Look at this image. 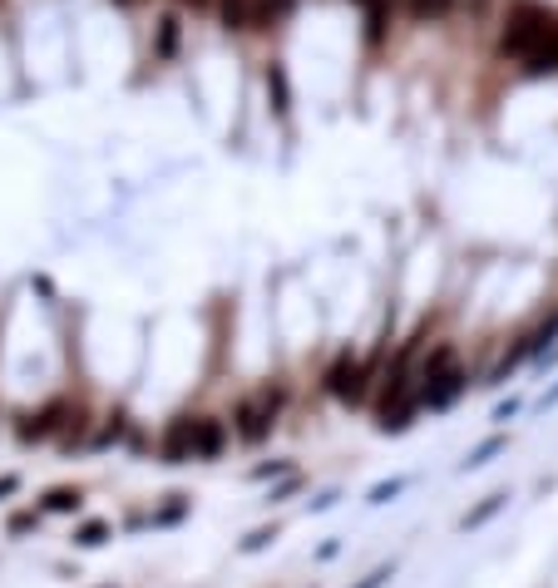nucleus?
<instances>
[{"instance_id": "f257e3e1", "label": "nucleus", "mask_w": 558, "mask_h": 588, "mask_svg": "<svg viewBox=\"0 0 558 588\" xmlns=\"http://www.w3.org/2000/svg\"><path fill=\"white\" fill-rule=\"evenodd\" d=\"M499 54L524 75H558V5L544 0H509Z\"/></svg>"}, {"instance_id": "f03ea898", "label": "nucleus", "mask_w": 558, "mask_h": 588, "mask_svg": "<svg viewBox=\"0 0 558 588\" xmlns=\"http://www.w3.org/2000/svg\"><path fill=\"white\" fill-rule=\"evenodd\" d=\"M227 445V430L223 420L213 416H178L168 430H163V460L168 465H183V460H217Z\"/></svg>"}, {"instance_id": "7ed1b4c3", "label": "nucleus", "mask_w": 558, "mask_h": 588, "mask_svg": "<svg viewBox=\"0 0 558 588\" xmlns=\"http://www.w3.org/2000/svg\"><path fill=\"white\" fill-rule=\"evenodd\" d=\"M464 385H470V376L455 361V346H435V352L425 356V366L415 371V406L420 410H450L455 401L464 396Z\"/></svg>"}, {"instance_id": "20e7f679", "label": "nucleus", "mask_w": 558, "mask_h": 588, "mask_svg": "<svg viewBox=\"0 0 558 588\" xmlns=\"http://www.w3.org/2000/svg\"><path fill=\"white\" fill-rule=\"evenodd\" d=\"M277 410H282V391H277V385H267V391H258V396L237 401L233 430L247 440V445H258V440L272 435V426H277Z\"/></svg>"}, {"instance_id": "39448f33", "label": "nucleus", "mask_w": 558, "mask_h": 588, "mask_svg": "<svg viewBox=\"0 0 558 588\" xmlns=\"http://www.w3.org/2000/svg\"><path fill=\"white\" fill-rule=\"evenodd\" d=\"M79 416V406H70V401H50V406H40V410H25L21 416V426H15V435L30 445V440H50L54 430H70V420Z\"/></svg>"}, {"instance_id": "423d86ee", "label": "nucleus", "mask_w": 558, "mask_h": 588, "mask_svg": "<svg viewBox=\"0 0 558 588\" xmlns=\"http://www.w3.org/2000/svg\"><path fill=\"white\" fill-rule=\"evenodd\" d=\"M365 361H356L351 352H341L332 366H326V391H332L336 401H346V406H356V401L365 396Z\"/></svg>"}, {"instance_id": "0eeeda50", "label": "nucleus", "mask_w": 558, "mask_h": 588, "mask_svg": "<svg viewBox=\"0 0 558 588\" xmlns=\"http://www.w3.org/2000/svg\"><path fill=\"white\" fill-rule=\"evenodd\" d=\"M505 504H509V494H489V500H480V504H474V509H470V514H464V519H460V529H464V534H470V529L489 525V519H494V514H499V509H505Z\"/></svg>"}, {"instance_id": "6e6552de", "label": "nucleus", "mask_w": 558, "mask_h": 588, "mask_svg": "<svg viewBox=\"0 0 558 588\" xmlns=\"http://www.w3.org/2000/svg\"><path fill=\"white\" fill-rule=\"evenodd\" d=\"M499 450H505V435H489L484 445H474L470 455H464V460H460V470H464V475H470V470H484V465H489L494 455H499Z\"/></svg>"}, {"instance_id": "1a4fd4ad", "label": "nucleus", "mask_w": 558, "mask_h": 588, "mask_svg": "<svg viewBox=\"0 0 558 588\" xmlns=\"http://www.w3.org/2000/svg\"><path fill=\"white\" fill-rule=\"evenodd\" d=\"M79 504H85V494L70 490V484H60V490L45 494V509H50V514H79Z\"/></svg>"}, {"instance_id": "9d476101", "label": "nucleus", "mask_w": 558, "mask_h": 588, "mask_svg": "<svg viewBox=\"0 0 558 588\" xmlns=\"http://www.w3.org/2000/svg\"><path fill=\"white\" fill-rule=\"evenodd\" d=\"M455 5H460V0H406V11L415 15V21H445Z\"/></svg>"}, {"instance_id": "9b49d317", "label": "nucleus", "mask_w": 558, "mask_h": 588, "mask_svg": "<svg viewBox=\"0 0 558 588\" xmlns=\"http://www.w3.org/2000/svg\"><path fill=\"white\" fill-rule=\"evenodd\" d=\"M291 5H297V0H258V30H267V25L287 21Z\"/></svg>"}, {"instance_id": "f8f14e48", "label": "nucleus", "mask_w": 558, "mask_h": 588, "mask_svg": "<svg viewBox=\"0 0 558 588\" xmlns=\"http://www.w3.org/2000/svg\"><path fill=\"white\" fill-rule=\"evenodd\" d=\"M104 539H109V525H104V519H85V525L75 529V544L79 549H99Z\"/></svg>"}, {"instance_id": "ddd939ff", "label": "nucleus", "mask_w": 558, "mask_h": 588, "mask_svg": "<svg viewBox=\"0 0 558 588\" xmlns=\"http://www.w3.org/2000/svg\"><path fill=\"white\" fill-rule=\"evenodd\" d=\"M173 50H178V21H159V45H153V54H159V60H173Z\"/></svg>"}, {"instance_id": "4468645a", "label": "nucleus", "mask_w": 558, "mask_h": 588, "mask_svg": "<svg viewBox=\"0 0 558 588\" xmlns=\"http://www.w3.org/2000/svg\"><path fill=\"white\" fill-rule=\"evenodd\" d=\"M406 475H396V480H381L376 484V490H371V504H390V500H396V494H406Z\"/></svg>"}, {"instance_id": "2eb2a0df", "label": "nucleus", "mask_w": 558, "mask_h": 588, "mask_svg": "<svg viewBox=\"0 0 558 588\" xmlns=\"http://www.w3.org/2000/svg\"><path fill=\"white\" fill-rule=\"evenodd\" d=\"M183 514H188V500H183V494H173V500L163 504L159 514H153V525H178Z\"/></svg>"}, {"instance_id": "dca6fc26", "label": "nucleus", "mask_w": 558, "mask_h": 588, "mask_svg": "<svg viewBox=\"0 0 558 588\" xmlns=\"http://www.w3.org/2000/svg\"><path fill=\"white\" fill-rule=\"evenodd\" d=\"M356 5H361V11L371 15V25H376V30H371V35H376V40H381V21H386V11H390V5H396V0H356Z\"/></svg>"}, {"instance_id": "f3484780", "label": "nucleus", "mask_w": 558, "mask_h": 588, "mask_svg": "<svg viewBox=\"0 0 558 588\" xmlns=\"http://www.w3.org/2000/svg\"><path fill=\"white\" fill-rule=\"evenodd\" d=\"M272 539H277V529H252V534L242 539V554H262V549H267Z\"/></svg>"}, {"instance_id": "a211bd4d", "label": "nucleus", "mask_w": 558, "mask_h": 588, "mask_svg": "<svg viewBox=\"0 0 558 588\" xmlns=\"http://www.w3.org/2000/svg\"><path fill=\"white\" fill-rule=\"evenodd\" d=\"M267 89H272V95H277V109H282V114H287V75H282L277 64H272V70H267Z\"/></svg>"}, {"instance_id": "6ab92c4d", "label": "nucleus", "mask_w": 558, "mask_h": 588, "mask_svg": "<svg viewBox=\"0 0 558 588\" xmlns=\"http://www.w3.org/2000/svg\"><path fill=\"white\" fill-rule=\"evenodd\" d=\"M277 475H291V460H272V465H252V480H277Z\"/></svg>"}, {"instance_id": "aec40b11", "label": "nucleus", "mask_w": 558, "mask_h": 588, "mask_svg": "<svg viewBox=\"0 0 558 588\" xmlns=\"http://www.w3.org/2000/svg\"><path fill=\"white\" fill-rule=\"evenodd\" d=\"M119 435H124V416H114V420H109V426H104V430H99V435H94V445L104 450V445H114Z\"/></svg>"}, {"instance_id": "412c9836", "label": "nucleus", "mask_w": 558, "mask_h": 588, "mask_svg": "<svg viewBox=\"0 0 558 588\" xmlns=\"http://www.w3.org/2000/svg\"><path fill=\"white\" fill-rule=\"evenodd\" d=\"M390 578H396V568H371V574H365V578H361V584H356V588H386Z\"/></svg>"}, {"instance_id": "4be33fe9", "label": "nucleus", "mask_w": 558, "mask_h": 588, "mask_svg": "<svg viewBox=\"0 0 558 588\" xmlns=\"http://www.w3.org/2000/svg\"><path fill=\"white\" fill-rule=\"evenodd\" d=\"M519 410H524V401H519V396H509V401H499V406H494V420H514Z\"/></svg>"}, {"instance_id": "5701e85b", "label": "nucleus", "mask_w": 558, "mask_h": 588, "mask_svg": "<svg viewBox=\"0 0 558 588\" xmlns=\"http://www.w3.org/2000/svg\"><path fill=\"white\" fill-rule=\"evenodd\" d=\"M291 490H297V480H291V475H287V480H282L277 490L267 494V504H282V500H291Z\"/></svg>"}, {"instance_id": "b1692460", "label": "nucleus", "mask_w": 558, "mask_h": 588, "mask_svg": "<svg viewBox=\"0 0 558 588\" xmlns=\"http://www.w3.org/2000/svg\"><path fill=\"white\" fill-rule=\"evenodd\" d=\"M30 529H35V514H15L11 519V534H30Z\"/></svg>"}, {"instance_id": "393cba45", "label": "nucleus", "mask_w": 558, "mask_h": 588, "mask_svg": "<svg viewBox=\"0 0 558 588\" xmlns=\"http://www.w3.org/2000/svg\"><path fill=\"white\" fill-rule=\"evenodd\" d=\"M15 490H21V475H0V500H11Z\"/></svg>"}, {"instance_id": "a878e982", "label": "nucleus", "mask_w": 558, "mask_h": 588, "mask_svg": "<svg viewBox=\"0 0 558 588\" xmlns=\"http://www.w3.org/2000/svg\"><path fill=\"white\" fill-rule=\"evenodd\" d=\"M548 406H558V385H548V396H544V410Z\"/></svg>"}]
</instances>
